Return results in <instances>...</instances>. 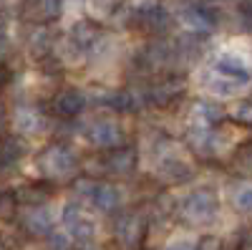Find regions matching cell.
Returning a JSON list of instances; mask_svg holds the SVG:
<instances>
[{"mask_svg":"<svg viewBox=\"0 0 252 250\" xmlns=\"http://www.w3.org/2000/svg\"><path fill=\"white\" fill-rule=\"evenodd\" d=\"M40 167H43V172L48 177H56V179H63L73 175L76 170V154L63 147V144H53L51 149L43 152V157H40Z\"/></svg>","mask_w":252,"mask_h":250,"instance_id":"1","label":"cell"},{"mask_svg":"<svg viewBox=\"0 0 252 250\" xmlns=\"http://www.w3.org/2000/svg\"><path fill=\"white\" fill-rule=\"evenodd\" d=\"M215 213H217V197L209 190L192 192L182 205V215L189 222H209L215 217Z\"/></svg>","mask_w":252,"mask_h":250,"instance_id":"2","label":"cell"},{"mask_svg":"<svg viewBox=\"0 0 252 250\" xmlns=\"http://www.w3.org/2000/svg\"><path fill=\"white\" fill-rule=\"evenodd\" d=\"M114 235L126 250H134L141 243V238H144V220H141V215H136V213L119 215L116 222H114Z\"/></svg>","mask_w":252,"mask_h":250,"instance_id":"3","label":"cell"},{"mask_svg":"<svg viewBox=\"0 0 252 250\" xmlns=\"http://www.w3.org/2000/svg\"><path fill=\"white\" fill-rule=\"evenodd\" d=\"M63 225H66L68 235H73L76 240H91L96 235V222L89 213H83L78 205H68L63 210Z\"/></svg>","mask_w":252,"mask_h":250,"instance_id":"4","label":"cell"},{"mask_svg":"<svg viewBox=\"0 0 252 250\" xmlns=\"http://www.w3.org/2000/svg\"><path fill=\"white\" fill-rule=\"evenodd\" d=\"M89 139L101 149H114V147H121L124 142V132L111 121H98L89 129Z\"/></svg>","mask_w":252,"mask_h":250,"instance_id":"5","label":"cell"},{"mask_svg":"<svg viewBox=\"0 0 252 250\" xmlns=\"http://www.w3.org/2000/svg\"><path fill=\"white\" fill-rule=\"evenodd\" d=\"M83 107H86V101H83L81 91L76 89H66V91H58L53 96V111L63 119H73L83 111Z\"/></svg>","mask_w":252,"mask_h":250,"instance_id":"6","label":"cell"},{"mask_svg":"<svg viewBox=\"0 0 252 250\" xmlns=\"http://www.w3.org/2000/svg\"><path fill=\"white\" fill-rule=\"evenodd\" d=\"M139 18V23L146 28V31H152V33H166L172 26V15L166 13L161 5H149V8H144L136 13Z\"/></svg>","mask_w":252,"mask_h":250,"instance_id":"7","label":"cell"},{"mask_svg":"<svg viewBox=\"0 0 252 250\" xmlns=\"http://www.w3.org/2000/svg\"><path fill=\"white\" fill-rule=\"evenodd\" d=\"M23 225H26V230L33 233V235H48L53 230V215L48 213V207L35 205V207H31V210L26 213Z\"/></svg>","mask_w":252,"mask_h":250,"instance_id":"8","label":"cell"},{"mask_svg":"<svg viewBox=\"0 0 252 250\" xmlns=\"http://www.w3.org/2000/svg\"><path fill=\"white\" fill-rule=\"evenodd\" d=\"M91 202L98 207L101 213H114L116 207L121 205V192L116 190L114 184H94V190H91Z\"/></svg>","mask_w":252,"mask_h":250,"instance_id":"9","label":"cell"},{"mask_svg":"<svg viewBox=\"0 0 252 250\" xmlns=\"http://www.w3.org/2000/svg\"><path fill=\"white\" fill-rule=\"evenodd\" d=\"M136 167V152L129 147H114V152L106 157V170L114 175H129Z\"/></svg>","mask_w":252,"mask_h":250,"instance_id":"10","label":"cell"},{"mask_svg":"<svg viewBox=\"0 0 252 250\" xmlns=\"http://www.w3.org/2000/svg\"><path fill=\"white\" fill-rule=\"evenodd\" d=\"M98 36H101L98 26L89 23V20H81V23H76L73 31H71V43H73L78 51H86V48L96 46Z\"/></svg>","mask_w":252,"mask_h":250,"instance_id":"11","label":"cell"},{"mask_svg":"<svg viewBox=\"0 0 252 250\" xmlns=\"http://www.w3.org/2000/svg\"><path fill=\"white\" fill-rule=\"evenodd\" d=\"M182 20H184V26L189 31H194V33H209L215 28V15L209 10H204V8H189V10H184Z\"/></svg>","mask_w":252,"mask_h":250,"instance_id":"12","label":"cell"},{"mask_svg":"<svg viewBox=\"0 0 252 250\" xmlns=\"http://www.w3.org/2000/svg\"><path fill=\"white\" fill-rule=\"evenodd\" d=\"M61 8V0H31L26 5V15L33 18L35 23H46V20L56 18Z\"/></svg>","mask_w":252,"mask_h":250,"instance_id":"13","label":"cell"},{"mask_svg":"<svg viewBox=\"0 0 252 250\" xmlns=\"http://www.w3.org/2000/svg\"><path fill=\"white\" fill-rule=\"evenodd\" d=\"M215 69H217V73L229 76V78H235V81H240V83H247V78H250L245 64H240V61L232 58V56H220L217 64H215Z\"/></svg>","mask_w":252,"mask_h":250,"instance_id":"14","label":"cell"},{"mask_svg":"<svg viewBox=\"0 0 252 250\" xmlns=\"http://www.w3.org/2000/svg\"><path fill=\"white\" fill-rule=\"evenodd\" d=\"M177 94H182V83L164 81V83H157V86L149 91V101H154L157 107H166V104H172V99Z\"/></svg>","mask_w":252,"mask_h":250,"instance_id":"15","label":"cell"},{"mask_svg":"<svg viewBox=\"0 0 252 250\" xmlns=\"http://www.w3.org/2000/svg\"><path fill=\"white\" fill-rule=\"evenodd\" d=\"M161 175L169 182H184V179L192 177V167H189L187 162H182V159H166L161 164Z\"/></svg>","mask_w":252,"mask_h":250,"instance_id":"16","label":"cell"},{"mask_svg":"<svg viewBox=\"0 0 252 250\" xmlns=\"http://www.w3.org/2000/svg\"><path fill=\"white\" fill-rule=\"evenodd\" d=\"M51 197V190H46V187H40V184H33V187H23L18 195H15V200L18 202H23V205H31V207H35V205H46V200Z\"/></svg>","mask_w":252,"mask_h":250,"instance_id":"17","label":"cell"},{"mask_svg":"<svg viewBox=\"0 0 252 250\" xmlns=\"http://www.w3.org/2000/svg\"><path fill=\"white\" fill-rule=\"evenodd\" d=\"M109 101H111L109 107L116 109V111H121V114H131V111L139 109V99H136V94H131V91H116Z\"/></svg>","mask_w":252,"mask_h":250,"instance_id":"18","label":"cell"},{"mask_svg":"<svg viewBox=\"0 0 252 250\" xmlns=\"http://www.w3.org/2000/svg\"><path fill=\"white\" fill-rule=\"evenodd\" d=\"M20 154H23V144H20L18 139H3L0 142V167L18 162Z\"/></svg>","mask_w":252,"mask_h":250,"instance_id":"19","label":"cell"},{"mask_svg":"<svg viewBox=\"0 0 252 250\" xmlns=\"http://www.w3.org/2000/svg\"><path fill=\"white\" fill-rule=\"evenodd\" d=\"M197 116L202 119V127H209V124H217L222 116H224V109L220 104H209V101H202L197 107Z\"/></svg>","mask_w":252,"mask_h":250,"instance_id":"20","label":"cell"},{"mask_svg":"<svg viewBox=\"0 0 252 250\" xmlns=\"http://www.w3.org/2000/svg\"><path fill=\"white\" fill-rule=\"evenodd\" d=\"M15 121L20 124V129H28V132H33V129H38V124H40V119H38V114H33V111H18V116H15Z\"/></svg>","mask_w":252,"mask_h":250,"instance_id":"21","label":"cell"},{"mask_svg":"<svg viewBox=\"0 0 252 250\" xmlns=\"http://www.w3.org/2000/svg\"><path fill=\"white\" fill-rule=\"evenodd\" d=\"M232 200H235V205H237V210L247 213V210H250V187L245 184V187H240L237 192H232Z\"/></svg>","mask_w":252,"mask_h":250,"instance_id":"22","label":"cell"},{"mask_svg":"<svg viewBox=\"0 0 252 250\" xmlns=\"http://www.w3.org/2000/svg\"><path fill=\"white\" fill-rule=\"evenodd\" d=\"M194 240H187V238H179V240H172L164 250H194Z\"/></svg>","mask_w":252,"mask_h":250,"instance_id":"23","label":"cell"},{"mask_svg":"<svg viewBox=\"0 0 252 250\" xmlns=\"http://www.w3.org/2000/svg\"><path fill=\"white\" fill-rule=\"evenodd\" d=\"M13 202H15L13 195H0V215H3V217L13 213Z\"/></svg>","mask_w":252,"mask_h":250,"instance_id":"24","label":"cell"},{"mask_svg":"<svg viewBox=\"0 0 252 250\" xmlns=\"http://www.w3.org/2000/svg\"><path fill=\"white\" fill-rule=\"evenodd\" d=\"M51 250H71L66 235H51Z\"/></svg>","mask_w":252,"mask_h":250,"instance_id":"25","label":"cell"},{"mask_svg":"<svg viewBox=\"0 0 252 250\" xmlns=\"http://www.w3.org/2000/svg\"><path fill=\"white\" fill-rule=\"evenodd\" d=\"M10 69L5 66V64H0V89H3V86H8V83H10Z\"/></svg>","mask_w":252,"mask_h":250,"instance_id":"26","label":"cell"},{"mask_svg":"<svg viewBox=\"0 0 252 250\" xmlns=\"http://www.w3.org/2000/svg\"><path fill=\"white\" fill-rule=\"evenodd\" d=\"M240 13H242L245 26H247V23H250V0H242V3H240Z\"/></svg>","mask_w":252,"mask_h":250,"instance_id":"27","label":"cell"},{"mask_svg":"<svg viewBox=\"0 0 252 250\" xmlns=\"http://www.w3.org/2000/svg\"><path fill=\"white\" fill-rule=\"evenodd\" d=\"M240 119H242V124H247V121H250V101H242V109H240Z\"/></svg>","mask_w":252,"mask_h":250,"instance_id":"28","label":"cell"},{"mask_svg":"<svg viewBox=\"0 0 252 250\" xmlns=\"http://www.w3.org/2000/svg\"><path fill=\"white\" fill-rule=\"evenodd\" d=\"M5 127H8V114H5L3 107H0V132H5Z\"/></svg>","mask_w":252,"mask_h":250,"instance_id":"29","label":"cell"},{"mask_svg":"<svg viewBox=\"0 0 252 250\" xmlns=\"http://www.w3.org/2000/svg\"><path fill=\"white\" fill-rule=\"evenodd\" d=\"M3 36H5V20L0 18V40H3Z\"/></svg>","mask_w":252,"mask_h":250,"instance_id":"30","label":"cell"},{"mask_svg":"<svg viewBox=\"0 0 252 250\" xmlns=\"http://www.w3.org/2000/svg\"><path fill=\"white\" fill-rule=\"evenodd\" d=\"M0 250H5V243H3V238H0Z\"/></svg>","mask_w":252,"mask_h":250,"instance_id":"31","label":"cell"},{"mask_svg":"<svg viewBox=\"0 0 252 250\" xmlns=\"http://www.w3.org/2000/svg\"><path fill=\"white\" fill-rule=\"evenodd\" d=\"M86 250H89V248H86Z\"/></svg>","mask_w":252,"mask_h":250,"instance_id":"32","label":"cell"}]
</instances>
